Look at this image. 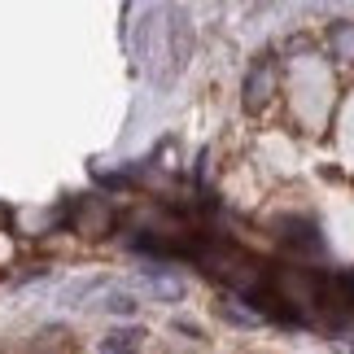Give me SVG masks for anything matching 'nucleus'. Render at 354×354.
Listing matches in <instances>:
<instances>
[{"instance_id":"f257e3e1","label":"nucleus","mask_w":354,"mask_h":354,"mask_svg":"<svg viewBox=\"0 0 354 354\" xmlns=\"http://www.w3.org/2000/svg\"><path fill=\"white\" fill-rule=\"evenodd\" d=\"M140 342H145L140 328H118V333H110L97 346V354H136V350H140Z\"/></svg>"},{"instance_id":"20e7f679","label":"nucleus","mask_w":354,"mask_h":354,"mask_svg":"<svg viewBox=\"0 0 354 354\" xmlns=\"http://www.w3.org/2000/svg\"><path fill=\"white\" fill-rule=\"evenodd\" d=\"M333 44H337V53H342L346 62H354V26H350V22L333 31Z\"/></svg>"},{"instance_id":"7ed1b4c3","label":"nucleus","mask_w":354,"mask_h":354,"mask_svg":"<svg viewBox=\"0 0 354 354\" xmlns=\"http://www.w3.org/2000/svg\"><path fill=\"white\" fill-rule=\"evenodd\" d=\"M149 289H153L158 297H180V293H184V284L175 280V276H158V271H153V276H149Z\"/></svg>"},{"instance_id":"f03ea898","label":"nucleus","mask_w":354,"mask_h":354,"mask_svg":"<svg viewBox=\"0 0 354 354\" xmlns=\"http://www.w3.org/2000/svg\"><path fill=\"white\" fill-rule=\"evenodd\" d=\"M267 92H271V71L267 66H254L250 79H245V110H258L267 101Z\"/></svg>"},{"instance_id":"423d86ee","label":"nucleus","mask_w":354,"mask_h":354,"mask_svg":"<svg viewBox=\"0 0 354 354\" xmlns=\"http://www.w3.org/2000/svg\"><path fill=\"white\" fill-rule=\"evenodd\" d=\"M350 350H354V346H350Z\"/></svg>"},{"instance_id":"39448f33","label":"nucleus","mask_w":354,"mask_h":354,"mask_svg":"<svg viewBox=\"0 0 354 354\" xmlns=\"http://www.w3.org/2000/svg\"><path fill=\"white\" fill-rule=\"evenodd\" d=\"M101 306L110 310V315H131V310H136V297H131V293H110Z\"/></svg>"}]
</instances>
